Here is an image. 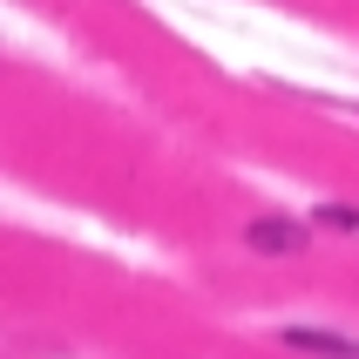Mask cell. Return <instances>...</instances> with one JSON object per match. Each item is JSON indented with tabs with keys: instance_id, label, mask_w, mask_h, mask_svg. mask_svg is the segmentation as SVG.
<instances>
[{
	"instance_id": "6da1fadb",
	"label": "cell",
	"mask_w": 359,
	"mask_h": 359,
	"mask_svg": "<svg viewBox=\"0 0 359 359\" xmlns=\"http://www.w3.org/2000/svg\"><path fill=\"white\" fill-rule=\"evenodd\" d=\"M292 353H312V359H359V339H346V332H325V325H285L278 332Z\"/></svg>"
},
{
	"instance_id": "7a4b0ae2",
	"label": "cell",
	"mask_w": 359,
	"mask_h": 359,
	"mask_svg": "<svg viewBox=\"0 0 359 359\" xmlns=\"http://www.w3.org/2000/svg\"><path fill=\"white\" fill-rule=\"evenodd\" d=\"M244 238H251V251H299V244H305V224H285V217H258L251 231H244Z\"/></svg>"
}]
</instances>
